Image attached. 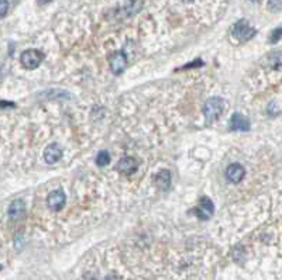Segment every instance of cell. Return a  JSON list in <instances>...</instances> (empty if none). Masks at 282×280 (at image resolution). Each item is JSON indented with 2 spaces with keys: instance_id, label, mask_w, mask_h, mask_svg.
<instances>
[{
  "instance_id": "6da1fadb",
  "label": "cell",
  "mask_w": 282,
  "mask_h": 280,
  "mask_svg": "<svg viewBox=\"0 0 282 280\" xmlns=\"http://www.w3.org/2000/svg\"><path fill=\"white\" fill-rule=\"evenodd\" d=\"M226 109V101L220 98H212L209 99L208 101L205 103L203 106V114L206 117V120L209 121H213V120H217L221 114L224 113Z\"/></svg>"
},
{
  "instance_id": "7a4b0ae2",
  "label": "cell",
  "mask_w": 282,
  "mask_h": 280,
  "mask_svg": "<svg viewBox=\"0 0 282 280\" xmlns=\"http://www.w3.org/2000/svg\"><path fill=\"white\" fill-rule=\"evenodd\" d=\"M43 60H44V55L38 49H28V51H25V52L22 54V58H20L23 66L27 68V69L37 68L38 65L43 62Z\"/></svg>"
},
{
  "instance_id": "3957f363",
  "label": "cell",
  "mask_w": 282,
  "mask_h": 280,
  "mask_svg": "<svg viewBox=\"0 0 282 280\" xmlns=\"http://www.w3.org/2000/svg\"><path fill=\"white\" fill-rule=\"evenodd\" d=\"M233 36L234 38H237L239 41H248L250 38L256 36V30L253 27H250V24L241 20L237 24L234 25L233 28Z\"/></svg>"
},
{
  "instance_id": "277c9868",
  "label": "cell",
  "mask_w": 282,
  "mask_h": 280,
  "mask_svg": "<svg viewBox=\"0 0 282 280\" xmlns=\"http://www.w3.org/2000/svg\"><path fill=\"white\" fill-rule=\"evenodd\" d=\"M195 214L202 220H208L212 217V214H213V203L210 201V199L203 197L199 201V206L195 208Z\"/></svg>"
},
{
  "instance_id": "5b68a950",
  "label": "cell",
  "mask_w": 282,
  "mask_h": 280,
  "mask_svg": "<svg viewBox=\"0 0 282 280\" xmlns=\"http://www.w3.org/2000/svg\"><path fill=\"white\" fill-rule=\"evenodd\" d=\"M47 203H48V207L51 210H54V211L61 210L64 207V204H65V195H64V192H62L61 189L51 192L48 195V199H47Z\"/></svg>"
},
{
  "instance_id": "8992f818",
  "label": "cell",
  "mask_w": 282,
  "mask_h": 280,
  "mask_svg": "<svg viewBox=\"0 0 282 280\" xmlns=\"http://www.w3.org/2000/svg\"><path fill=\"white\" fill-rule=\"evenodd\" d=\"M245 171L244 168L240 163H232L229 165V168L226 169V178L232 183H239L243 180Z\"/></svg>"
},
{
  "instance_id": "52a82bcc",
  "label": "cell",
  "mask_w": 282,
  "mask_h": 280,
  "mask_svg": "<svg viewBox=\"0 0 282 280\" xmlns=\"http://www.w3.org/2000/svg\"><path fill=\"white\" fill-rule=\"evenodd\" d=\"M126 65H127V57H126L124 52L117 51V52H114L110 57V68L111 71L116 73V75L123 72V69L126 68Z\"/></svg>"
},
{
  "instance_id": "ba28073f",
  "label": "cell",
  "mask_w": 282,
  "mask_h": 280,
  "mask_svg": "<svg viewBox=\"0 0 282 280\" xmlns=\"http://www.w3.org/2000/svg\"><path fill=\"white\" fill-rule=\"evenodd\" d=\"M62 157V149L60 148L58 144H51L45 148V151H44V159H45V162L47 163H55V162H58Z\"/></svg>"
},
{
  "instance_id": "9c48e42d",
  "label": "cell",
  "mask_w": 282,
  "mask_h": 280,
  "mask_svg": "<svg viewBox=\"0 0 282 280\" xmlns=\"http://www.w3.org/2000/svg\"><path fill=\"white\" fill-rule=\"evenodd\" d=\"M230 130L233 131H248L250 130V121L245 119L243 114H233L230 120Z\"/></svg>"
},
{
  "instance_id": "30bf717a",
  "label": "cell",
  "mask_w": 282,
  "mask_h": 280,
  "mask_svg": "<svg viewBox=\"0 0 282 280\" xmlns=\"http://www.w3.org/2000/svg\"><path fill=\"white\" fill-rule=\"evenodd\" d=\"M117 171L124 175H131L137 171V162L133 158H123L117 163Z\"/></svg>"
},
{
  "instance_id": "8fae6325",
  "label": "cell",
  "mask_w": 282,
  "mask_h": 280,
  "mask_svg": "<svg viewBox=\"0 0 282 280\" xmlns=\"http://www.w3.org/2000/svg\"><path fill=\"white\" fill-rule=\"evenodd\" d=\"M24 213V203L22 200H14L9 207V216L12 219H19Z\"/></svg>"
},
{
  "instance_id": "7c38bea8",
  "label": "cell",
  "mask_w": 282,
  "mask_h": 280,
  "mask_svg": "<svg viewBox=\"0 0 282 280\" xmlns=\"http://www.w3.org/2000/svg\"><path fill=\"white\" fill-rule=\"evenodd\" d=\"M157 184L160 186L162 190L168 189L170 184H171V173L168 171H161L157 175Z\"/></svg>"
},
{
  "instance_id": "4fadbf2b",
  "label": "cell",
  "mask_w": 282,
  "mask_h": 280,
  "mask_svg": "<svg viewBox=\"0 0 282 280\" xmlns=\"http://www.w3.org/2000/svg\"><path fill=\"white\" fill-rule=\"evenodd\" d=\"M109 162H110L109 152H106V151L99 152L98 157H96V163H98L99 166H106V165H109Z\"/></svg>"
},
{
  "instance_id": "5bb4252c",
  "label": "cell",
  "mask_w": 282,
  "mask_h": 280,
  "mask_svg": "<svg viewBox=\"0 0 282 280\" xmlns=\"http://www.w3.org/2000/svg\"><path fill=\"white\" fill-rule=\"evenodd\" d=\"M282 37V28H277V30H274L272 31V34H271V42H277L280 38Z\"/></svg>"
},
{
  "instance_id": "9a60e30c",
  "label": "cell",
  "mask_w": 282,
  "mask_h": 280,
  "mask_svg": "<svg viewBox=\"0 0 282 280\" xmlns=\"http://www.w3.org/2000/svg\"><path fill=\"white\" fill-rule=\"evenodd\" d=\"M7 7H9V3H7V0H1V17H4L6 16V12H7Z\"/></svg>"
},
{
  "instance_id": "2e32d148",
  "label": "cell",
  "mask_w": 282,
  "mask_h": 280,
  "mask_svg": "<svg viewBox=\"0 0 282 280\" xmlns=\"http://www.w3.org/2000/svg\"><path fill=\"white\" fill-rule=\"evenodd\" d=\"M49 0H38V3H47Z\"/></svg>"
},
{
  "instance_id": "e0dca14e",
  "label": "cell",
  "mask_w": 282,
  "mask_h": 280,
  "mask_svg": "<svg viewBox=\"0 0 282 280\" xmlns=\"http://www.w3.org/2000/svg\"><path fill=\"white\" fill-rule=\"evenodd\" d=\"M251 1H258V0H251Z\"/></svg>"
}]
</instances>
